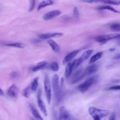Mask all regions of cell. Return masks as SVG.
<instances>
[{
    "label": "cell",
    "instance_id": "cell-1",
    "mask_svg": "<svg viewBox=\"0 0 120 120\" xmlns=\"http://www.w3.org/2000/svg\"><path fill=\"white\" fill-rule=\"evenodd\" d=\"M98 75H95L87 79L78 86V89L82 93H84L93 84L97 83L98 80Z\"/></svg>",
    "mask_w": 120,
    "mask_h": 120
},
{
    "label": "cell",
    "instance_id": "cell-2",
    "mask_svg": "<svg viewBox=\"0 0 120 120\" xmlns=\"http://www.w3.org/2000/svg\"><path fill=\"white\" fill-rule=\"evenodd\" d=\"M52 87L56 100L57 102H59L62 98V92L59 85V76L57 74L54 75L52 76Z\"/></svg>",
    "mask_w": 120,
    "mask_h": 120
},
{
    "label": "cell",
    "instance_id": "cell-3",
    "mask_svg": "<svg viewBox=\"0 0 120 120\" xmlns=\"http://www.w3.org/2000/svg\"><path fill=\"white\" fill-rule=\"evenodd\" d=\"M44 85L46 98L48 104H50L52 98V91L50 79L49 76L46 74L45 75L44 77Z\"/></svg>",
    "mask_w": 120,
    "mask_h": 120
},
{
    "label": "cell",
    "instance_id": "cell-4",
    "mask_svg": "<svg viewBox=\"0 0 120 120\" xmlns=\"http://www.w3.org/2000/svg\"><path fill=\"white\" fill-rule=\"evenodd\" d=\"M88 111L89 114L92 117L97 116L100 119L106 117L110 112L109 110L100 109L93 106L90 107L89 108Z\"/></svg>",
    "mask_w": 120,
    "mask_h": 120
},
{
    "label": "cell",
    "instance_id": "cell-5",
    "mask_svg": "<svg viewBox=\"0 0 120 120\" xmlns=\"http://www.w3.org/2000/svg\"><path fill=\"white\" fill-rule=\"evenodd\" d=\"M120 37V34H110L99 35L95 37V40L98 42L103 43L113 39H118Z\"/></svg>",
    "mask_w": 120,
    "mask_h": 120
},
{
    "label": "cell",
    "instance_id": "cell-6",
    "mask_svg": "<svg viewBox=\"0 0 120 120\" xmlns=\"http://www.w3.org/2000/svg\"><path fill=\"white\" fill-rule=\"evenodd\" d=\"M59 120H75L63 106H60L59 108Z\"/></svg>",
    "mask_w": 120,
    "mask_h": 120
},
{
    "label": "cell",
    "instance_id": "cell-7",
    "mask_svg": "<svg viewBox=\"0 0 120 120\" xmlns=\"http://www.w3.org/2000/svg\"><path fill=\"white\" fill-rule=\"evenodd\" d=\"M85 76L84 71L83 72L82 69H79L74 74L71 79V83L72 84H75L80 82Z\"/></svg>",
    "mask_w": 120,
    "mask_h": 120
},
{
    "label": "cell",
    "instance_id": "cell-8",
    "mask_svg": "<svg viewBox=\"0 0 120 120\" xmlns=\"http://www.w3.org/2000/svg\"><path fill=\"white\" fill-rule=\"evenodd\" d=\"M61 11L59 10H54L49 11L45 14L43 16V18L45 20H48L52 19L53 18L57 17L60 15Z\"/></svg>",
    "mask_w": 120,
    "mask_h": 120
},
{
    "label": "cell",
    "instance_id": "cell-9",
    "mask_svg": "<svg viewBox=\"0 0 120 120\" xmlns=\"http://www.w3.org/2000/svg\"><path fill=\"white\" fill-rule=\"evenodd\" d=\"M19 93V89L16 85H11L7 90L8 95L12 98H16Z\"/></svg>",
    "mask_w": 120,
    "mask_h": 120
},
{
    "label": "cell",
    "instance_id": "cell-10",
    "mask_svg": "<svg viewBox=\"0 0 120 120\" xmlns=\"http://www.w3.org/2000/svg\"><path fill=\"white\" fill-rule=\"evenodd\" d=\"M99 66L97 64H91L86 68L84 71V73L85 75H91L96 73L98 69Z\"/></svg>",
    "mask_w": 120,
    "mask_h": 120
},
{
    "label": "cell",
    "instance_id": "cell-11",
    "mask_svg": "<svg viewBox=\"0 0 120 120\" xmlns=\"http://www.w3.org/2000/svg\"><path fill=\"white\" fill-rule=\"evenodd\" d=\"M80 50H74L69 53H68L64 58L63 60V64H66L67 63H68L69 62V61L73 58H74L80 52Z\"/></svg>",
    "mask_w": 120,
    "mask_h": 120
},
{
    "label": "cell",
    "instance_id": "cell-12",
    "mask_svg": "<svg viewBox=\"0 0 120 120\" xmlns=\"http://www.w3.org/2000/svg\"><path fill=\"white\" fill-rule=\"evenodd\" d=\"M63 36V34L62 33L60 32H55V33H48L45 34H43L39 36V38H40L43 39H49L52 38H60L62 37Z\"/></svg>",
    "mask_w": 120,
    "mask_h": 120
},
{
    "label": "cell",
    "instance_id": "cell-13",
    "mask_svg": "<svg viewBox=\"0 0 120 120\" xmlns=\"http://www.w3.org/2000/svg\"><path fill=\"white\" fill-rule=\"evenodd\" d=\"M38 105L42 112L45 116H46L47 115V112L46 109L45 105L42 100L41 99L40 93H39L38 96Z\"/></svg>",
    "mask_w": 120,
    "mask_h": 120
},
{
    "label": "cell",
    "instance_id": "cell-14",
    "mask_svg": "<svg viewBox=\"0 0 120 120\" xmlns=\"http://www.w3.org/2000/svg\"><path fill=\"white\" fill-rule=\"evenodd\" d=\"M47 42L54 52L57 53H60V47L55 41L52 39H49L47 40Z\"/></svg>",
    "mask_w": 120,
    "mask_h": 120
},
{
    "label": "cell",
    "instance_id": "cell-15",
    "mask_svg": "<svg viewBox=\"0 0 120 120\" xmlns=\"http://www.w3.org/2000/svg\"><path fill=\"white\" fill-rule=\"evenodd\" d=\"M73 71V68L72 61L69 62L67 64L66 69H65V77L67 79H68L70 77Z\"/></svg>",
    "mask_w": 120,
    "mask_h": 120
},
{
    "label": "cell",
    "instance_id": "cell-16",
    "mask_svg": "<svg viewBox=\"0 0 120 120\" xmlns=\"http://www.w3.org/2000/svg\"><path fill=\"white\" fill-rule=\"evenodd\" d=\"M30 110L32 114H33V116L37 120H44L42 118V117H41V116L40 115V113L38 112V111L36 109V108H35V107L33 105H30Z\"/></svg>",
    "mask_w": 120,
    "mask_h": 120
},
{
    "label": "cell",
    "instance_id": "cell-17",
    "mask_svg": "<svg viewBox=\"0 0 120 120\" xmlns=\"http://www.w3.org/2000/svg\"><path fill=\"white\" fill-rule=\"evenodd\" d=\"M47 63L45 61H43L38 63L35 66H34L32 69L33 72H36L43 69L45 67Z\"/></svg>",
    "mask_w": 120,
    "mask_h": 120
},
{
    "label": "cell",
    "instance_id": "cell-18",
    "mask_svg": "<svg viewBox=\"0 0 120 120\" xmlns=\"http://www.w3.org/2000/svg\"><path fill=\"white\" fill-rule=\"evenodd\" d=\"M93 52V50H88L86 51H85L81 56V57L79 58L81 60H82V62H83L84 61H85V60H87L90 57V56L91 55V54Z\"/></svg>",
    "mask_w": 120,
    "mask_h": 120
},
{
    "label": "cell",
    "instance_id": "cell-19",
    "mask_svg": "<svg viewBox=\"0 0 120 120\" xmlns=\"http://www.w3.org/2000/svg\"><path fill=\"white\" fill-rule=\"evenodd\" d=\"M102 55H103V52H99L96 53V54L93 55L92 56H91V58H90V61H89L90 64H93L95 63L97 60L100 59L102 57Z\"/></svg>",
    "mask_w": 120,
    "mask_h": 120
},
{
    "label": "cell",
    "instance_id": "cell-20",
    "mask_svg": "<svg viewBox=\"0 0 120 120\" xmlns=\"http://www.w3.org/2000/svg\"><path fill=\"white\" fill-rule=\"evenodd\" d=\"M53 2L51 0H43L38 5V10H41V9H42L43 8H44L46 6L52 5L53 4Z\"/></svg>",
    "mask_w": 120,
    "mask_h": 120
},
{
    "label": "cell",
    "instance_id": "cell-21",
    "mask_svg": "<svg viewBox=\"0 0 120 120\" xmlns=\"http://www.w3.org/2000/svg\"><path fill=\"white\" fill-rule=\"evenodd\" d=\"M98 9L100 10H107L111 11L115 13H120V11H119L118 10H116V9H115L114 8H112V7H111V6H109V5H105V6H100L98 8Z\"/></svg>",
    "mask_w": 120,
    "mask_h": 120
},
{
    "label": "cell",
    "instance_id": "cell-22",
    "mask_svg": "<svg viewBox=\"0 0 120 120\" xmlns=\"http://www.w3.org/2000/svg\"><path fill=\"white\" fill-rule=\"evenodd\" d=\"M33 92L30 86H28L27 87H26V88H25L22 91V95L23 97H24L26 98H29V97H30L31 93Z\"/></svg>",
    "mask_w": 120,
    "mask_h": 120
},
{
    "label": "cell",
    "instance_id": "cell-23",
    "mask_svg": "<svg viewBox=\"0 0 120 120\" xmlns=\"http://www.w3.org/2000/svg\"><path fill=\"white\" fill-rule=\"evenodd\" d=\"M5 45L11 46V47H14L18 48H23L25 47L26 45L25 44L22 42H15V43H13L11 44H6Z\"/></svg>",
    "mask_w": 120,
    "mask_h": 120
},
{
    "label": "cell",
    "instance_id": "cell-24",
    "mask_svg": "<svg viewBox=\"0 0 120 120\" xmlns=\"http://www.w3.org/2000/svg\"><path fill=\"white\" fill-rule=\"evenodd\" d=\"M38 85V77H37L34 79V80L32 82L31 85L30 86L32 92H35L37 90Z\"/></svg>",
    "mask_w": 120,
    "mask_h": 120
},
{
    "label": "cell",
    "instance_id": "cell-25",
    "mask_svg": "<svg viewBox=\"0 0 120 120\" xmlns=\"http://www.w3.org/2000/svg\"><path fill=\"white\" fill-rule=\"evenodd\" d=\"M100 2L103 3L104 4H109V5H116L118 6L120 5V0H100Z\"/></svg>",
    "mask_w": 120,
    "mask_h": 120
},
{
    "label": "cell",
    "instance_id": "cell-26",
    "mask_svg": "<svg viewBox=\"0 0 120 120\" xmlns=\"http://www.w3.org/2000/svg\"><path fill=\"white\" fill-rule=\"evenodd\" d=\"M110 30L114 32L120 31V23H113L110 25Z\"/></svg>",
    "mask_w": 120,
    "mask_h": 120
},
{
    "label": "cell",
    "instance_id": "cell-27",
    "mask_svg": "<svg viewBox=\"0 0 120 120\" xmlns=\"http://www.w3.org/2000/svg\"><path fill=\"white\" fill-rule=\"evenodd\" d=\"M82 62L81 60V59L79 58L77 59H75V60H73L72 61L73 63V70H75L79 66V65L82 63Z\"/></svg>",
    "mask_w": 120,
    "mask_h": 120
},
{
    "label": "cell",
    "instance_id": "cell-28",
    "mask_svg": "<svg viewBox=\"0 0 120 120\" xmlns=\"http://www.w3.org/2000/svg\"><path fill=\"white\" fill-rule=\"evenodd\" d=\"M50 68L54 72H57L59 69V65L57 62H52L50 66Z\"/></svg>",
    "mask_w": 120,
    "mask_h": 120
},
{
    "label": "cell",
    "instance_id": "cell-29",
    "mask_svg": "<svg viewBox=\"0 0 120 120\" xmlns=\"http://www.w3.org/2000/svg\"><path fill=\"white\" fill-rule=\"evenodd\" d=\"M73 14L76 18L78 19L79 18V12L76 7H74L73 8Z\"/></svg>",
    "mask_w": 120,
    "mask_h": 120
},
{
    "label": "cell",
    "instance_id": "cell-30",
    "mask_svg": "<svg viewBox=\"0 0 120 120\" xmlns=\"http://www.w3.org/2000/svg\"><path fill=\"white\" fill-rule=\"evenodd\" d=\"M108 90H120V85H113L109 87Z\"/></svg>",
    "mask_w": 120,
    "mask_h": 120
},
{
    "label": "cell",
    "instance_id": "cell-31",
    "mask_svg": "<svg viewBox=\"0 0 120 120\" xmlns=\"http://www.w3.org/2000/svg\"><path fill=\"white\" fill-rule=\"evenodd\" d=\"M18 76V74L16 72H12L10 74V76L11 79H15Z\"/></svg>",
    "mask_w": 120,
    "mask_h": 120
},
{
    "label": "cell",
    "instance_id": "cell-32",
    "mask_svg": "<svg viewBox=\"0 0 120 120\" xmlns=\"http://www.w3.org/2000/svg\"><path fill=\"white\" fill-rule=\"evenodd\" d=\"M35 1H34V0L31 1L30 6V9H29L30 11H31L33 10V9L34 8V5H35Z\"/></svg>",
    "mask_w": 120,
    "mask_h": 120
},
{
    "label": "cell",
    "instance_id": "cell-33",
    "mask_svg": "<svg viewBox=\"0 0 120 120\" xmlns=\"http://www.w3.org/2000/svg\"><path fill=\"white\" fill-rule=\"evenodd\" d=\"M116 114L115 112H113L109 117V120H115Z\"/></svg>",
    "mask_w": 120,
    "mask_h": 120
},
{
    "label": "cell",
    "instance_id": "cell-34",
    "mask_svg": "<svg viewBox=\"0 0 120 120\" xmlns=\"http://www.w3.org/2000/svg\"><path fill=\"white\" fill-rule=\"evenodd\" d=\"M82 1L87 3H93V2H100V0H83Z\"/></svg>",
    "mask_w": 120,
    "mask_h": 120
},
{
    "label": "cell",
    "instance_id": "cell-35",
    "mask_svg": "<svg viewBox=\"0 0 120 120\" xmlns=\"http://www.w3.org/2000/svg\"><path fill=\"white\" fill-rule=\"evenodd\" d=\"M114 59H117V60H120V54H118L113 57Z\"/></svg>",
    "mask_w": 120,
    "mask_h": 120
},
{
    "label": "cell",
    "instance_id": "cell-36",
    "mask_svg": "<svg viewBox=\"0 0 120 120\" xmlns=\"http://www.w3.org/2000/svg\"><path fill=\"white\" fill-rule=\"evenodd\" d=\"M93 120H101L100 118H99L98 117H97V116L93 117Z\"/></svg>",
    "mask_w": 120,
    "mask_h": 120
},
{
    "label": "cell",
    "instance_id": "cell-37",
    "mask_svg": "<svg viewBox=\"0 0 120 120\" xmlns=\"http://www.w3.org/2000/svg\"><path fill=\"white\" fill-rule=\"evenodd\" d=\"M4 95L3 91L0 88V96H3Z\"/></svg>",
    "mask_w": 120,
    "mask_h": 120
},
{
    "label": "cell",
    "instance_id": "cell-38",
    "mask_svg": "<svg viewBox=\"0 0 120 120\" xmlns=\"http://www.w3.org/2000/svg\"><path fill=\"white\" fill-rule=\"evenodd\" d=\"M117 39H118V42H119V45H120V37L119 38H118Z\"/></svg>",
    "mask_w": 120,
    "mask_h": 120
},
{
    "label": "cell",
    "instance_id": "cell-39",
    "mask_svg": "<svg viewBox=\"0 0 120 120\" xmlns=\"http://www.w3.org/2000/svg\"><path fill=\"white\" fill-rule=\"evenodd\" d=\"M33 120V119H32V120Z\"/></svg>",
    "mask_w": 120,
    "mask_h": 120
},
{
    "label": "cell",
    "instance_id": "cell-40",
    "mask_svg": "<svg viewBox=\"0 0 120 120\" xmlns=\"http://www.w3.org/2000/svg\"></svg>",
    "mask_w": 120,
    "mask_h": 120
}]
</instances>
